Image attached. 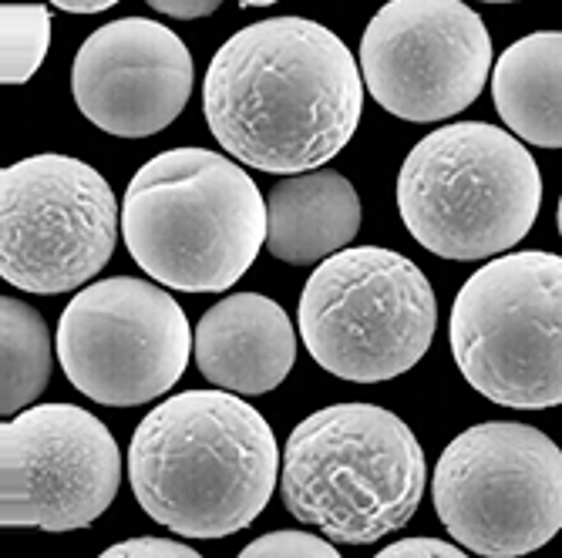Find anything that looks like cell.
I'll return each instance as SVG.
<instances>
[{"mask_svg": "<svg viewBox=\"0 0 562 558\" xmlns=\"http://www.w3.org/2000/svg\"><path fill=\"white\" fill-rule=\"evenodd\" d=\"M364 91L350 47L330 27L270 18L236 31L213 55L202 112L236 162L303 175L327 166L353 138Z\"/></svg>", "mask_w": 562, "mask_h": 558, "instance_id": "cell-1", "label": "cell"}, {"mask_svg": "<svg viewBox=\"0 0 562 558\" xmlns=\"http://www.w3.org/2000/svg\"><path fill=\"white\" fill-rule=\"evenodd\" d=\"M283 468L267 418L229 390H186L145 414L128 444L142 512L186 538H226L260 519Z\"/></svg>", "mask_w": 562, "mask_h": 558, "instance_id": "cell-2", "label": "cell"}, {"mask_svg": "<svg viewBox=\"0 0 562 558\" xmlns=\"http://www.w3.org/2000/svg\"><path fill=\"white\" fill-rule=\"evenodd\" d=\"M122 236L142 273L162 286L223 293L267 246V198L220 151L169 148L132 175Z\"/></svg>", "mask_w": 562, "mask_h": 558, "instance_id": "cell-3", "label": "cell"}, {"mask_svg": "<svg viewBox=\"0 0 562 558\" xmlns=\"http://www.w3.org/2000/svg\"><path fill=\"white\" fill-rule=\"evenodd\" d=\"M286 512L340 545H371L404 528L425 494V451L378 403H330L303 418L283 447Z\"/></svg>", "mask_w": 562, "mask_h": 558, "instance_id": "cell-4", "label": "cell"}, {"mask_svg": "<svg viewBox=\"0 0 562 558\" xmlns=\"http://www.w3.org/2000/svg\"><path fill=\"white\" fill-rule=\"evenodd\" d=\"M542 206V175L505 128L454 122L425 135L397 172V213L441 260H492L519 246Z\"/></svg>", "mask_w": 562, "mask_h": 558, "instance_id": "cell-5", "label": "cell"}, {"mask_svg": "<svg viewBox=\"0 0 562 558\" xmlns=\"http://www.w3.org/2000/svg\"><path fill=\"white\" fill-rule=\"evenodd\" d=\"M451 353L492 403L546 411L562 403V257L505 252L475 270L451 307Z\"/></svg>", "mask_w": 562, "mask_h": 558, "instance_id": "cell-6", "label": "cell"}, {"mask_svg": "<svg viewBox=\"0 0 562 558\" xmlns=\"http://www.w3.org/2000/svg\"><path fill=\"white\" fill-rule=\"evenodd\" d=\"M296 323L324 371L350 384H384L428 353L438 307L422 266L394 249L353 246L306 280Z\"/></svg>", "mask_w": 562, "mask_h": 558, "instance_id": "cell-7", "label": "cell"}, {"mask_svg": "<svg viewBox=\"0 0 562 558\" xmlns=\"http://www.w3.org/2000/svg\"><path fill=\"white\" fill-rule=\"evenodd\" d=\"M431 498L462 548L485 558L539 551L562 532V451L532 424H475L441 451Z\"/></svg>", "mask_w": 562, "mask_h": 558, "instance_id": "cell-8", "label": "cell"}, {"mask_svg": "<svg viewBox=\"0 0 562 558\" xmlns=\"http://www.w3.org/2000/svg\"><path fill=\"white\" fill-rule=\"evenodd\" d=\"M112 185L71 156H31L0 172V276L37 296L85 286L119 242Z\"/></svg>", "mask_w": 562, "mask_h": 558, "instance_id": "cell-9", "label": "cell"}, {"mask_svg": "<svg viewBox=\"0 0 562 558\" xmlns=\"http://www.w3.org/2000/svg\"><path fill=\"white\" fill-rule=\"evenodd\" d=\"M192 330L179 303L145 280L112 276L78 289L58 320V361L85 397L138 408L179 384Z\"/></svg>", "mask_w": 562, "mask_h": 558, "instance_id": "cell-10", "label": "cell"}, {"mask_svg": "<svg viewBox=\"0 0 562 558\" xmlns=\"http://www.w3.org/2000/svg\"><path fill=\"white\" fill-rule=\"evenodd\" d=\"M488 71V27L462 0H387L361 37L364 88L401 122L462 115Z\"/></svg>", "mask_w": 562, "mask_h": 558, "instance_id": "cell-11", "label": "cell"}, {"mask_svg": "<svg viewBox=\"0 0 562 558\" xmlns=\"http://www.w3.org/2000/svg\"><path fill=\"white\" fill-rule=\"evenodd\" d=\"M119 485L122 451L78 403H34L0 428L4 528H88L109 512Z\"/></svg>", "mask_w": 562, "mask_h": 558, "instance_id": "cell-12", "label": "cell"}, {"mask_svg": "<svg viewBox=\"0 0 562 558\" xmlns=\"http://www.w3.org/2000/svg\"><path fill=\"white\" fill-rule=\"evenodd\" d=\"M71 94L94 128L115 138H148L189 105L192 55L166 24L122 18L78 47Z\"/></svg>", "mask_w": 562, "mask_h": 558, "instance_id": "cell-13", "label": "cell"}, {"mask_svg": "<svg viewBox=\"0 0 562 558\" xmlns=\"http://www.w3.org/2000/svg\"><path fill=\"white\" fill-rule=\"evenodd\" d=\"M296 361V330L286 310L263 293H233L195 327V367L229 394L257 397L286 380Z\"/></svg>", "mask_w": 562, "mask_h": 558, "instance_id": "cell-14", "label": "cell"}, {"mask_svg": "<svg viewBox=\"0 0 562 558\" xmlns=\"http://www.w3.org/2000/svg\"><path fill=\"white\" fill-rule=\"evenodd\" d=\"M357 229L361 195L340 172L286 175L267 198V249L280 263H324L350 246Z\"/></svg>", "mask_w": 562, "mask_h": 558, "instance_id": "cell-15", "label": "cell"}, {"mask_svg": "<svg viewBox=\"0 0 562 558\" xmlns=\"http://www.w3.org/2000/svg\"><path fill=\"white\" fill-rule=\"evenodd\" d=\"M495 112L526 145L562 148V31L508 44L492 71Z\"/></svg>", "mask_w": 562, "mask_h": 558, "instance_id": "cell-16", "label": "cell"}, {"mask_svg": "<svg viewBox=\"0 0 562 558\" xmlns=\"http://www.w3.org/2000/svg\"><path fill=\"white\" fill-rule=\"evenodd\" d=\"M50 377V333L44 317L21 299H0V414L18 418Z\"/></svg>", "mask_w": 562, "mask_h": 558, "instance_id": "cell-17", "label": "cell"}, {"mask_svg": "<svg viewBox=\"0 0 562 558\" xmlns=\"http://www.w3.org/2000/svg\"><path fill=\"white\" fill-rule=\"evenodd\" d=\"M50 47V11L44 4L0 8V81L24 84L37 75Z\"/></svg>", "mask_w": 562, "mask_h": 558, "instance_id": "cell-18", "label": "cell"}, {"mask_svg": "<svg viewBox=\"0 0 562 558\" xmlns=\"http://www.w3.org/2000/svg\"><path fill=\"white\" fill-rule=\"evenodd\" d=\"M236 558H344L330 538L311 532H270L249 542Z\"/></svg>", "mask_w": 562, "mask_h": 558, "instance_id": "cell-19", "label": "cell"}, {"mask_svg": "<svg viewBox=\"0 0 562 558\" xmlns=\"http://www.w3.org/2000/svg\"><path fill=\"white\" fill-rule=\"evenodd\" d=\"M98 558H202V555L172 538L142 535V538H125V542L105 548Z\"/></svg>", "mask_w": 562, "mask_h": 558, "instance_id": "cell-20", "label": "cell"}, {"mask_svg": "<svg viewBox=\"0 0 562 558\" xmlns=\"http://www.w3.org/2000/svg\"><path fill=\"white\" fill-rule=\"evenodd\" d=\"M374 558H469V551L441 538H401L381 548Z\"/></svg>", "mask_w": 562, "mask_h": 558, "instance_id": "cell-21", "label": "cell"}, {"mask_svg": "<svg viewBox=\"0 0 562 558\" xmlns=\"http://www.w3.org/2000/svg\"><path fill=\"white\" fill-rule=\"evenodd\" d=\"M145 4L166 18H176V21H195V18L216 14L223 0H145Z\"/></svg>", "mask_w": 562, "mask_h": 558, "instance_id": "cell-22", "label": "cell"}, {"mask_svg": "<svg viewBox=\"0 0 562 558\" xmlns=\"http://www.w3.org/2000/svg\"><path fill=\"white\" fill-rule=\"evenodd\" d=\"M50 4L68 11V14H101V11L115 8L119 0H50Z\"/></svg>", "mask_w": 562, "mask_h": 558, "instance_id": "cell-23", "label": "cell"}, {"mask_svg": "<svg viewBox=\"0 0 562 558\" xmlns=\"http://www.w3.org/2000/svg\"><path fill=\"white\" fill-rule=\"evenodd\" d=\"M239 8H273V4H280V0H236Z\"/></svg>", "mask_w": 562, "mask_h": 558, "instance_id": "cell-24", "label": "cell"}, {"mask_svg": "<svg viewBox=\"0 0 562 558\" xmlns=\"http://www.w3.org/2000/svg\"><path fill=\"white\" fill-rule=\"evenodd\" d=\"M555 223H559V236H562V195H559V213H555Z\"/></svg>", "mask_w": 562, "mask_h": 558, "instance_id": "cell-25", "label": "cell"}, {"mask_svg": "<svg viewBox=\"0 0 562 558\" xmlns=\"http://www.w3.org/2000/svg\"><path fill=\"white\" fill-rule=\"evenodd\" d=\"M482 4H516V0H482Z\"/></svg>", "mask_w": 562, "mask_h": 558, "instance_id": "cell-26", "label": "cell"}]
</instances>
